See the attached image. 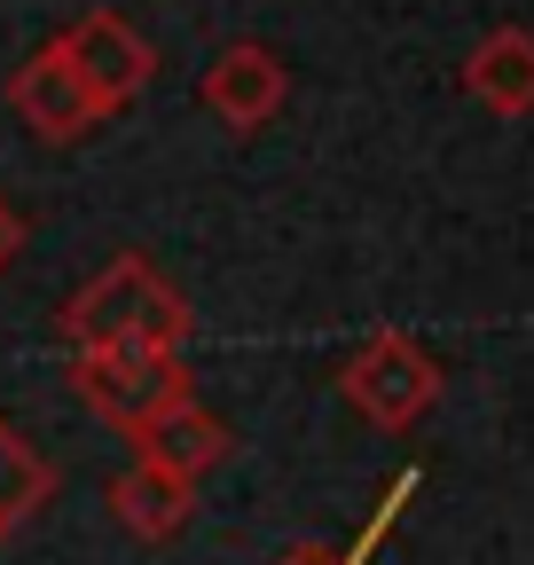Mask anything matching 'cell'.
I'll return each mask as SVG.
<instances>
[{
    "label": "cell",
    "mask_w": 534,
    "mask_h": 565,
    "mask_svg": "<svg viewBox=\"0 0 534 565\" xmlns=\"http://www.w3.org/2000/svg\"><path fill=\"white\" fill-rule=\"evenodd\" d=\"M196 330L189 299L150 267V259H110L103 275H87L72 307H63V345L72 353H181Z\"/></svg>",
    "instance_id": "6da1fadb"
},
{
    "label": "cell",
    "mask_w": 534,
    "mask_h": 565,
    "mask_svg": "<svg viewBox=\"0 0 534 565\" xmlns=\"http://www.w3.org/2000/svg\"><path fill=\"white\" fill-rule=\"evenodd\" d=\"M72 393L87 416H103L110 433H150V424L181 401H196V377L181 353H72Z\"/></svg>",
    "instance_id": "7a4b0ae2"
},
{
    "label": "cell",
    "mask_w": 534,
    "mask_h": 565,
    "mask_svg": "<svg viewBox=\"0 0 534 565\" xmlns=\"http://www.w3.org/2000/svg\"><path fill=\"white\" fill-rule=\"evenodd\" d=\"M339 393L377 424V433H409V424L432 416V401H440V362L409 330H377V338H362L346 353Z\"/></svg>",
    "instance_id": "3957f363"
},
{
    "label": "cell",
    "mask_w": 534,
    "mask_h": 565,
    "mask_svg": "<svg viewBox=\"0 0 534 565\" xmlns=\"http://www.w3.org/2000/svg\"><path fill=\"white\" fill-rule=\"evenodd\" d=\"M55 47H63V63L79 71V87L103 103V118H110V110H126L134 95L158 79L150 40L134 32L126 17H110V9H95V17H79V24H63V32H55Z\"/></svg>",
    "instance_id": "277c9868"
},
{
    "label": "cell",
    "mask_w": 534,
    "mask_h": 565,
    "mask_svg": "<svg viewBox=\"0 0 534 565\" xmlns=\"http://www.w3.org/2000/svg\"><path fill=\"white\" fill-rule=\"evenodd\" d=\"M284 95H291V71H284V55L267 40H228L205 63V79H196V103H205L228 134H259L284 110Z\"/></svg>",
    "instance_id": "5b68a950"
},
{
    "label": "cell",
    "mask_w": 534,
    "mask_h": 565,
    "mask_svg": "<svg viewBox=\"0 0 534 565\" xmlns=\"http://www.w3.org/2000/svg\"><path fill=\"white\" fill-rule=\"evenodd\" d=\"M9 110L32 141H87L103 126V103L79 87V71L63 63V47L47 40L40 55L17 63V79H9Z\"/></svg>",
    "instance_id": "8992f818"
},
{
    "label": "cell",
    "mask_w": 534,
    "mask_h": 565,
    "mask_svg": "<svg viewBox=\"0 0 534 565\" xmlns=\"http://www.w3.org/2000/svg\"><path fill=\"white\" fill-rule=\"evenodd\" d=\"M463 95L495 118H526L534 110V32L526 24H495L472 55H463Z\"/></svg>",
    "instance_id": "52a82bcc"
},
{
    "label": "cell",
    "mask_w": 534,
    "mask_h": 565,
    "mask_svg": "<svg viewBox=\"0 0 534 565\" xmlns=\"http://www.w3.org/2000/svg\"><path fill=\"white\" fill-rule=\"evenodd\" d=\"M110 511H118V526H126L134 542H173V534L196 519V487L173 479V471H158L150 456H134V463L110 479Z\"/></svg>",
    "instance_id": "ba28073f"
},
{
    "label": "cell",
    "mask_w": 534,
    "mask_h": 565,
    "mask_svg": "<svg viewBox=\"0 0 534 565\" xmlns=\"http://www.w3.org/2000/svg\"><path fill=\"white\" fill-rule=\"evenodd\" d=\"M228 424L205 408V401H181V408H165L158 424H150V433H134V456H150L158 471H173V479H205L213 463H228Z\"/></svg>",
    "instance_id": "9c48e42d"
},
{
    "label": "cell",
    "mask_w": 534,
    "mask_h": 565,
    "mask_svg": "<svg viewBox=\"0 0 534 565\" xmlns=\"http://www.w3.org/2000/svg\"><path fill=\"white\" fill-rule=\"evenodd\" d=\"M47 503H55V463H47V456L17 433L9 416H0V534L32 526Z\"/></svg>",
    "instance_id": "30bf717a"
},
{
    "label": "cell",
    "mask_w": 534,
    "mask_h": 565,
    "mask_svg": "<svg viewBox=\"0 0 534 565\" xmlns=\"http://www.w3.org/2000/svg\"><path fill=\"white\" fill-rule=\"evenodd\" d=\"M17 252H24V212H17L9 196H0V267H9Z\"/></svg>",
    "instance_id": "8fae6325"
},
{
    "label": "cell",
    "mask_w": 534,
    "mask_h": 565,
    "mask_svg": "<svg viewBox=\"0 0 534 565\" xmlns=\"http://www.w3.org/2000/svg\"><path fill=\"white\" fill-rule=\"evenodd\" d=\"M276 565H339L330 550H291V557H276Z\"/></svg>",
    "instance_id": "7c38bea8"
}]
</instances>
